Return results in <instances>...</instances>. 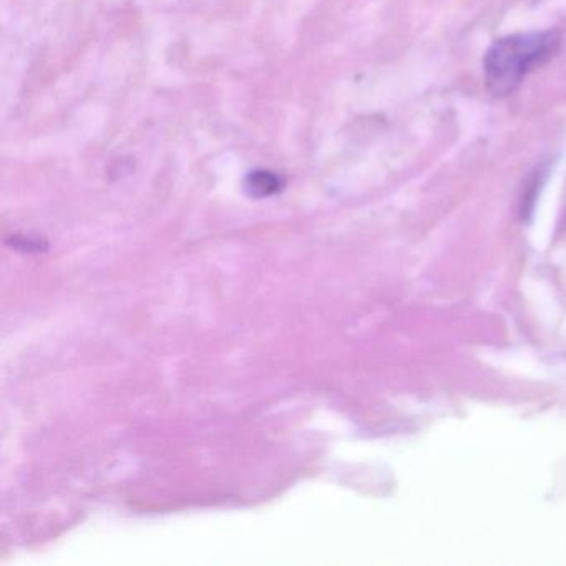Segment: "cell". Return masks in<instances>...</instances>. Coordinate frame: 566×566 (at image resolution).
Here are the masks:
<instances>
[{"label": "cell", "mask_w": 566, "mask_h": 566, "mask_svg": "<svg viewBox=\"0 0 566 566\" xmlns=\"http://www.w3.org/2000/svg\"><path fill=\"white\" fill-rule=\"evenodd\" d=\"M559 39L555 32L510 35L495 42L485 55V77L496 97L512 94L526 74L553 57Z\"/></svg>", "instance_id": "obj_1"}, {"label": "cell", "mask_w": 566, "mask_h": 566, "mask_svg": "<svg viewBox=\"0 0 566 566\" xmlns=\"http://www.w3.org/2000/svg\"><path fill=\"white\" fill-rule=\"evenodd\" d=\"M281 187H283V181L271 171H253L244 181V190L254 198L273 197L281 190Z\"/></svg>", "instance_id": "obj_2"}]
</instances>
